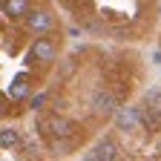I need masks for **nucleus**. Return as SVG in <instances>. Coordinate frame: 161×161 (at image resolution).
<instances>
[{
	"label": "nucleus",
	"instance_id": "nucleus-1",
	"mask_svg": "<svg viewBox=\"0 0 161 161\" xmlns=\"http://www.w3.org/2000/svg\"><path fill=\"white\" fill-rule=\"evenodd\" d=\"M52 26H55V17L46 9H37V12H29L26 14V29L32 35H37V37H46L52 32Z\"/></svg>",
	"mask_w": 161,
	"mask_h": 161
},
{
	"label": "nucleus",
	"instance_id": "nucleus-2",
	"mask_svg": "<svg viewBox=\"0 0 161 161\" xmlns=\"http://www.w3.org/2000/svg\"><path fill=\"white\" fill-rule=\"evenodd\" d=\"M32 55L40 60V64H52V60L58 58V46H55L52 37H37L32 43Z\"/></svg>",
	"mask_w": 161,
	"mask_h": 161
},
{
	"label": "nucleus",
	"instance_id": "nucleus-3",
	"mask_svg": "<svg viewBox=\"0 0 161 161\" xmlns=\"http://www.w3.org/2000/svg\"><path fill=\"white\" fill-rule=\"evenodd\" d=\"M29 75H23V72H20L14 80H12V86H9V98H14V101H23L26 95H29Z\"/></svg>",
	"mask_w": 161,
	"mask_h": 161
},
{
	"label": "nucleus",
	"instance_id": "nucleus-4",
	"mask_svg": "<svg viewBox=\"0 0 161 161\" xmlns=\"http://www.w3.org/2000/svg\"><path fill=\"white\" fill-rule=\"evenodd\" d=\"M6 14L9 17H26L32 9H29V0H6Z\"/></svg>",
	"mask_w": 161,
	"mask_h": 161
},
{
	"label": "nucleus",
	"instance_id": "nucleus-5",
	"mask_svg": "<svg viewBox=\"0 0 161 161\" xmlns=\"http://www.w3.org/2000/svg\"><path fill=\"white\" fill-rule=\"evenodd\" d=\"M17 144H20V132H17L14 127H0V147L12 150V147H17Z\"/></svg>",
	"mask_w": 161,
	"mask_h": 161
},
{
	"label": "nucleus",
	"instance_id": "nucleus-6",
	"mask_svg": "<svg viewBox=\"0 0 161 161\" xmlns=\"http://www.w3.org/2000/svg\"><path fill=\"white\" fill-rule=\"evenodd\" d=\"M43 101H46V95H43V92H37V95H35V98H32V101H29V104H32V109H35V112H37V109H40V107H43Z\"/></svg>",
	"mask_w": 161,
	"mask_h": 161
},
{
	"label": "nucleus",
	"instance_id": "nucleus-7",
	"mask_svg": "<svg viewBox=\"0 0 161 161\" xmlns=\"http://www.w3.org/2000/svg\"><path fill=\"white\" fill-rule=\"evenodd\" d=\"M84 161H95V155H92V153H86V155H84Z\"/></svg>",
	"mask_w": 161,
	"mask_h": 161
},
{
	"label": "nucleus",
	"instance_id": "nucleus-8",
	"mask_svg": "<svg viewBox=\"0 0 161 161\" xmlns=\"http://www.w3.org/2000/svg\"><path fill=\"white\" fill-rule=\"evenodd\" d=\"M158 58H161V52H158Z\"/></svg>",
	"mask_w": 161,
	"mask_h": 161
}]
</instances>
